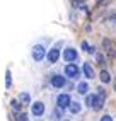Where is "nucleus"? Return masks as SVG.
I'll return each instance as SVG.
<instances>
[{
	"instance_id": "obj_1",
	"label": "nucleus",
	"mask_w": 116,
	"mask_h": 121,
	"mask_svg": "<svg viewBox=\"0 0 116 121\" xmlns=\"http://www.w3.org/2000/svg\"><path fill=\"white\" fill-rule=\"evenodd\" d=\"M31 55L34 58V61H43V58L46 56V50H45L43 44H34L31 50Z\"/></svg>"
},
{
	"instance_id": "obj_2",
	"label": "nucleus",
	"mask_w": 116,
	"mask_h": 121,
	"mask_svg": "<svg viewBox=\"0 0 116 121\" xmlns=\"http://www.w3.org/2000/svg\"><path fill=\"white\" fill-rule=\"evenodd\" d=\"M68 104H70V95H68V94H60V95L56 97V106L60 108V109L68 108Z\"/></svg>"
},
{
	"instance_id": "obj_3",
	"label": "nucleus",
	"mask_w": 116,
	"mask_h": 121,
	"mask_svg": "<svg viewBox=\"0 0 116 121\" xmlns=\"http://www.w3.org/2000/svg\"><path fill=\"white\" fill-rule=\"evenodd\" d=\"M31 112H32L34 116H43V112H45V104L41 102V101L32 102V106H31Z\"/></svg>"
},
{
	"instance_id": "obj_4",
	"label": "nucleus",
	"mask_w": 116,
	"mask_h": 121,
	"mask_svg": "<svg viewBox=\"0 0 116 121\" xmlns=\"http://www.w3.org/2000/svg\"><path fill=\"white\" fill-rule=\"evenodd\" d=\"M65 73H67L70 78L79 77V68H77V65H75V63H70V61H68V65L65 67Z\"/></svg>"
},
{
	"instance_id": "obj_5",
	"label": "nucleus",
	"mask_w": 116,
	"mask_h": 121,
	"mask_svg": "<svg viewBox=\"0 0 116 121\" xmlns=\"http://www.w3.org/2000/svg\"><path fill=\"white\" fill-rule=\"evenodd\" d=\"M63 58H65V61H75L77 60V51L73 48H67L63 51Z\"/></svg>"
},
{
	"instance_id": "obj_6",
	"label": "nucleus",
	"mask_w": 116,
	"mask_h": 121,
	"mask_svg": "<svg viewBox=\"0 0 116 121\" xmlns=\"http://www.w3.org/2000/svg\"><path fill=\"white\" fill-rule=\"evenodd\" d=\"M58 58H60V50L55 46V48H51L49 53H48V61H49V63H56Z\"/></svg>"
},
{
	"instance_id": "obj_7",
	"label": "nucleus",
	"mask_w": 116,
	"mask_h": 121,
	"mask_svg": "<svg viewBox=\"0 0 116 121\" xmlns=\"http://www.w3.org/2000/svg\"><path fill=\"white\" fill-rule=\"evenodd\" d=\"M51 85H53L55 89L63 87V85H65V77H63V75H53V77H51Z\"/></svg>"
},
{
	"instance_id": "obj_8",
	"label": "nucleus",
	"mask_w": 116,
	"mask_h": 121,
	"mask_svg": "<svg viewBox=\"0 0 116 121\" xmlns=\"http://www.w3.org/2000/svg\"><path fill=\"white\" fill-rule=\"evenodd\" d=\"M82 72H84V75L87 78L94 77V70H92V67H90V63H84V65H82Z\"/></svg>"
},
{
	"instance_id": "obj_9",
	"label": "nucleus",
	"mask_w": 116,
	"mask_h": 121,
	"mask_svg": "<svg viewBox=\"0 0 116 121\" xmlns=\"http://www.w3.org/2000/svg\"><path fill=\"white\" fill-rule=\"evenodd\" d=\"M68 109H70L72 114H77V112H80V102H77V101H70Z\"/></svg>"
},
{
	"instance_id": "obj_10",
	"label": "nucleus",
	"mask_w": 116,
	"mask_h": 121,
	"mask_svg": "<svg viewBox=\"0 0 116 121\" xmlns=\"http://www.w3.org/2000/svg\"><path fill=\"white\" fill-rule=\"evenodd\" d=\"M103 102H104V95H96V99H94V106H92V109H101L103 108Z\"/></svg>"
},
{
	"instance_id": "obj_11",
	"label": "nucleus",
	"mask_w": 116,
	"mask_h": 121,
	"mask_svg": "<svg viewBox=\"0 0 116 121\" xmlns=\"http://www.w3.org/2000/svg\"><path fill=\"white\" fill-rule=\"evenodd\" d=\"M19 101H21L22 104H29V102H31V94H29V92H21Z\"/></svg>"
},
{
	"instance_id": "obj_12",
	"label": "nucleus",
	"mask_w": 116,
	"mask_h": 121,
	"mask_svg": "<svg viewBox=\"0 0 116 121\" xmlns=\"http://www.w3.org/2000/svg\"><path fill=\"white\" fill-rule=\"evenodd\" d=\"M99 77H101V82H103V84H109V82H111V75L107 73L106 70H103L101 73H99Z\"/></svg>"
},
{
	"instance_id": "obj_13",
	"label": "nucleus",
	"mask_w": 116,
	"mask_h": 121,
	"mask_svg": "<svg viewBox=\"0 0 116 121\" xmlns=\"http://www.w3.org/2000/svg\"><path fill=\"white\" fill-rule=\"evenodd\" d=\"M77 91H79V94H87V92H89V85H87L85 82H80V84L77 85Z\"/></svg>"
},
{
	"instance_id": "obj_14",
	"label": "nucleus",
	"mask_w": 116,
	"mask_h": 121,
	"mask_svg": "<svg viewBox=\"0 0 116 121\" xmlns=\"http://www.w3.org/2000/svg\"><path fill=\"white\" fill-rule=\"evenodd\" d=\"M72 5L75 7V9H84L85 2H84V0H72Z\"/></svg>"
},
{
	"instance_id": "obj_15",
	"label": "nucleus",
	"mask_w": 116,
	"mask_h": 121,
	"mask_svg": "<svg viewBox=\"0 0 116 121\" xmlns=\"http://www.w3.org/2000/svg\"><path fill=\"white\" fill-rule=\"evenodd\" d=\"M10 85H12V77H10V70H7V73H5V87L10 89Z\"/></svg>"
},
{
	"instance_id": "obj_16",
	"label": "nucleus",
	"mask_w": 116,
	"mask_h": 121,
	"mask_svg": "<svg viewBox=\"0 0 116 121\" xmlns=\"http://www.w3.org/2000/svg\"><path fill=\"white\" fill-rule=\"evenodd\" d=\"M12 109H14V111H19V109H21V101H15V99H14V101H12Z\"/></svg>"
},
{
	"instance_id": "obj_17",
	"label": "nucleus",
	"mask_w": 116,
	"mask_h": 121,
	"mask_svg": "<svg viewBox=\"0 0 116 121\" xmlns=\"http://www.w3.org/2000/svg\"><path fill=\"white\" fill-rule=\"evenodd\" d=\"M94 99H96V95H87V106L89 108L94 106Z\"/></svg>"
},
{
	"instance_id": "obj_18",
	"label": "nucleus",
	"mask_w": 116,
	"mask_h": 121,
	"mask_svg": "<svg viewBox=\"0 0 116 121\" xmlns=\"http://www.w3.org/2000/svg\"><path fill=\"white\" fill-rule=\"evenodd\" d=\"M51 118H53V119H60V118H62V112L55 109V111H53V116H51Z\"/></svg>"
},
{
	"instance_id": "obj_19",
	"label": "nucleus",
	"mask_w": 116,
	"mask_h": 121,
	"mask_svg": "<svg viewBox=\"0 0 116 121\" xmlns=\"http://www.w3.org/2000/svg\"><path fill=\"white\" fill-rule=\"evenodd\" d=\"M15 119H21V121H26L27 119V114H24V112H21V114L15 116Z\"/></svg>"
},
{
	"instance_id": "obj_20",
	"label": "nucleus",
	"mask_w": 116,
	"mask_h": 121,
	"mask_svg": "<svg viewBox=\"0 0 116 121\" xmlns=\"http://www.w3.org/2000/svg\"><path fill=\"white\" fill-rule=\"evenodd\" d=\"M113 119V116H109V114H104V116H101V121H111Z\"/></svg>"
},
{
	"instance_id": "obj_21",
	"label": "nucleus",
	"mask_w": 116,
	"mask_h": 121,
	"mask_svg": "<svg viewBox=\"0 0 116 121\" xmlns=\"http://www.w3.org/2000/svg\"><path fill=\"white\" fill-rule=\"evenodd\" d=\"M82 50H85V51L89 50V44H87L85 41H82Z\"/></svg>"
},
{
	"instance_id": "obj_22",
	"label": "nucleus",
	"mask_w": 116,
	"mask_h": 121,
	"mask_svg": "<svg viewBox=\"0 0 116 121\" xmlns=\"http://www.w3.org/2000/svg\"><path fill=\"white\" fill-rule=\"evenodd\" d=\"M97 61H99V63H104V58H103L101 55H97Z\"/></svg>"
},
{
	"instance_id": "obj_23",
	"label": "nucleus",
	"mask_w": 116,
	"mask_h": 121,
	"mask_svg": "<svg viewBox=\"0 0 116 121\" xmlns=\"http://www.w3.org/2000/svg\"><path fill=\"white\" fill-rule=\"evenodd\" d=\"M97 2H107V0H97Z\"/></svg>"
},
{
	"instance_id": "obj_24",
	"label": "nucleus",
	"mask_w": 116,
	"mask_h": 121,
	"mask_svg": "<svg viewBox=\"0 0 116 121\" xmlns=\"http://www.w3.org/2000/svg\"><path fill=\"white\" fill-rule=\"evenodd\" d=\"M114 91H116V84H114Z\"/></svg>"
}]
</instances>
